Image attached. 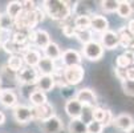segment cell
Listing matches in <instances>:
<instances>
[{
    "instance_id": "obj_47",
    "label": "cell",
    "mask_w": 134,
    "mask_h": 133,
    "mask_svg": "<svg viewBox=\"0 0 134 133\" xmlns=\"http://www.w3.org/2000/svg\"><path fill=\"white\" fill-rule=\"evenodd\" d=\"M127 49H130V51H133L134 52V36L131 37V41H130V44H129V48Z\"/></svg>"
},
{
    "instance_id": "obj_20",
    "label": "cell",
    "mask_w": 134,
    "mask_h": 133,
    "mask_svg": "<svg viewBox=\"0 0 134 133\" xmlns=\"http://www.w3.org/2000/svg\"><path fill=\"white\" fill-rule=\"evenodd\" d=\"M43 53H44L43 56H45V57H48V59H51V60H53V61H57V60H60L63 51H61L60 45L57 44V43L51 41V43L43 49Z\"/></svg>"
},
{
    "instance_id": "obj_44",
    "label": "cell",
    "mask_w": 134,
    "mask_h": 133,
    "mask_svg": "<svg viewBox=\"0 0 134 133\" xmlns=\"http://www.w3.org/2000/svg\"><path fill=\"white\" fill-rule=\"evenodd\" d=\"M126 80L134 81V65L126 68Z\"/></svg>"
},
{
    "instance_id": "obj_45",
    "label": "cell",
    "mask_w": 134,
    "mask_h": 133,
    "mask_svg": "<svg viewBox=\"0 0 134 133\" xmlns=\"http://www.w3.org/2000/svg\"><path fill=\"white\" fill-rule=\"evenodd\" d=\"M126 28H127V31L130 32V35L134 36V19H130L129 23H127V25H126Z\"/></svg>"
},
{
    "instance_id": "obj_30",
    "label": "cell",
    "mask_w": 134,
    "mask_h": 133,
    "mask_svg": "<svg viewBox=\"0 0 134 133\" xmlns=\"http://www.w3.org/2000/svg\"><path fill=\"white\" fill-rule=\"evenodd\" d=\"M0 27H2L3 32L13 31V28H15V20H13L12 17H9L5 12L4 13H0Z\"/></svg>"
},
{
    "instance_id": "obj_18",
    "label": "cell",
    "mask_w": 134,
    "mask_h": 133,
    "mask_svg": "<svg viewBox=\"0 0 134 133\" xmlns=\"http://www.w3.org/2000/svg\"><path fill=\"white\" fill-rule=\"evenodd\" d=\"M56 67H57L56 61L45 57V56H41L40 61L37 63V65H36V69H37V72H39L40 75H49V76H52L54 73V71H56Z\"/></svg>"
},
{
    "instance_id": "obj_14",
    "label": "cell",
    "mask_w": 134,
    "mask_h": 133,
    "mask_svg": "<svg viewBox=\"0 0 134 133\" xmlns=\"http://www.w3.org/2000/svg\"><path fill=\"white\" fill-rule=\"evenodd\" d=\"M63 129H64V124H63L61 119L56 115L41 123L43 133H61Z\"/></svg>"
},
{
    "instance_id": "obj_32",
    "label": "cell",
    "mask_w": 134,
    "mask_h": 133,
    "mask_svg": "<svg viewBox=\"0 0 134 133\" xmlns=\"http://www.w3.org/2000/svg\"><path fill=\"white\" fill-rule=\"evenodd\" d=\"M76 39H77L82 45L93 41V32L90 29H85V31H77V33H76Z\"/></svg>"
},
{
    "instance_id": "obj_7",
    "label": "cell",
    "mask_w": 134,
    "mask_h": 133,
    "mask_svg": "<svg viewBox=\"0 0 134 133\" xmlns=\"http://www.w3.org/2000/svg\"><path fill=\"white\" fill-rule=\"evenodd\" d=\"M61 64L64 65V68H69V67H76V65H81L82 63V56L79 51L76 49H65L61 53V57H60Z\"/></svg>"
},
{
    "instance_id": "obj_49",
    "label": "cell",
    "mask_w": 134,
    "mask_h": 133,
    "mask_svg": "<svg viewBox=\"0 0 134 133\" xmlns=\"http://www.w3.org/2000/svg\"><path fill=\"white\" fill-rule=\"evenodd\" d=\"M125 133H134V126H133V128H130V129H129L127 132H125Z\"/></svg>"
},
{
    "instance_id": "obj_9",
    "label": "cell",
    "mask_w": 134,
    "mask_h": 133,
    "mask_svg": "<svg viewBox=\"0 0 134 133\" xmlns=\"http://www.w3.org/2000/svg\"><path fill=\"white\" fill-rule=\"evenodd\" d=\"M13 85H19L17 75L12 72L7 65H3L0 69V88L2 89H13Z\"/></svg>"
},
{
    "instance_id": "obj_29",
    "label": "cell",
    "mask_w": 134,
    "mask_h": 133,
    "mask_svg": "<svg viewBox=\"0 0 134 133\" xmlns=\"http://www.w3.org/2000/svg\"><path fill=\"white\" fill-rule=\"evenodd\" d=\"M116 12L121 19H130V16L133 15V11H131L129 2H118V7H117Z\"/></svg>"
},
{
    "instance_id": "obj_24",
    "label": "cell",
    "mask_w": 134,
    "mask_h": 133,
    "mask_svg": "<svg viewBox=\"0 0 134 133\" xmlns=\"http://www.w3.org/2000/svg\"><path fill=\"white\" fill-rule=\"evenodd\" d=\"M5 13L12 17L13 20L17 19L23 13V6H21V2H17V0H13V2H9L7 4V8H5Z\"/></svg>"
},
{
    "instance_id": "obj_4",
    "label": "cell",
    "mask_w": 134,
    "mask_h": 133,
    "mask_svg": "<svg viewBox=\"0 0 134 133\" xmlns=\"http://www.w3.org/2000/svg\"><path fill=\"white\" fill-rule=\"evenodd\" d=\"M51 41H52L51 35L45 29L37 28V29L31 31V33H29V44H31V47H33L36 49H44Z\"/></svg>"
},
{
    "instance_id": "obj_25",
    "label": "cell",
    "mask_w": 134,
    "mask_h": 133,
    "mask_svg": "<svg viewBox=\"0 0 134 133\" xmlns=\"http://www.w3.org/2000/svg\"><path fill=\"white\" fill-rule=\"evenodd\" d=\"M5 65H7L12 72L17 73L19 71H20V69L24 67V61H23L21 55H12V56H9Z\"/></svg>"
},
{
    "instance_id": "obj_36",
    "label": "cell",
    "mask_w": 134,
    "mask_h": 133,
    "mask_svg": "<svg viewBox=\"0 0 134 133\" xmlns=\"http://www.w3.org/2000/svg\"><path fill=\"white\" fill-rule=\"evenodd\" d=\"M105 109L106 108H102V107H94L93 108V120L94 121H98V123H102V119L105 116Z\"/></svg>"
},
{
    "instance_id": "obj_35",
    "label": "cell",
    "mask_w": 134,
    "mask_h": 133,
    "mask_svg": "<svg viewBox=\"0 0 134 133\" xmlns=\"http://www.w3.org/2000/svg\"><path fill=\"white\" fill-rule=\"evenodd\" d=\"M86 129H88V133H102L105 128L101 123L92 120L89 124H86Z\"/></svg>"
},
{
    "instance_id": "obj_6",
    "label": "cell",
    "mask_w": 134,
    "mask_h": 133,
    "mask_svg": "<svg viewBox=\"0 0 134 133\" xmlns=\"http://www.w3.org/2000/svg\"><path fill=\"white\" fill-rule=\"evenodd\" d=\"M16 75H17L19 85H35L37 79H39V76H40V73L37 72L36 68L27 67V65H24Z\"/></svg>"
},
{
    "instance_id": "obj_31",
    "label": "cell",
    "mask_w": 134,
    "mask_h": 133,
    "mask_svg": "<svg viewBox=\"0 0 134 133\" xmlns=\"http://www.w3.org/2000/svg\"><path fill=\"white\" fill-rule=\"evenodd\" d=\"M61 29H63V33L65 37H68V39H73V37H76V33H77V31H76L74 25H73V20L72 17L68 19L66 22L63 23L61 25Z\"/></svg>"
},
{
    "instance_id": "obj_26",
    "label": "cell",
    "mask_w": 134,
    "mask_h": 133,
    "mask_svg": "<svg viewBox=\"0 0 134 133\" xmlns=\"http://www.w3.org/2000/svg\"><path fill=\"white\" fill-rule=\"evenodd\" d=\"M73 25L76 31L90 29V16H76L73 19Z\"/></svg>"
},
{
    "instance_id": "obj_8",
    "label": "cell",
    "mask_w": 134,
    "mask_h": 133,
    "mask_svg": "<svg viewBox=\"0 0 134 133\" xmlns=\"http://www.w3.org/2000/svg\"><path fill=\"white\" fill-rule=\"evenodd\" d=\"M74 99L79 103H81L84 107H97V94L90 88H81L77 93H76Z\"/></svg>"
},
{
    "instance_id": "obj_42",
    "label": "cell",
    "mask_w": 134,
    "mask_h": 133,
    "mask_svg": "<svg viewBox=\"0 0 134 133\" xmlns=\"http://www.w3.org/2000/svg\"><path fill=\"white\" fill-rule=\"evenodd\" d=\"M20 88L23 89V91H21L23 96H25L27 99L31 96V93L36 89V87H35V85H20Z\"/></svg>"
},
{
    "instance_id": "obj_50",
    "label": "cell",
    "mask_w": 134,
    "mask_h": 133,
    "mask_svg": "<svg viewBox=\"0 0 134 133\" xmlns=\"http://www.w3.org/2000/svg\"><path fill=\"white\" fill-rule=\"evenodd\" d=\"M4 32H3V29H2V27H0V39H2V35H3Z\"/></svg>"
},
{
    "instance_id": "obj_17",
    "label": "cell",
    "mask_w": 134,
    "mask_h": 133,
    "mask_svg": "<svg viewBox=\"0 0 134 133\" xmlns=\"http://www.w3.org/2000/svg\"><path fill=\"white\" fill-rule=\"evenodd\" d=\"M82 104L79 103L74 97L73 99H69L66 103H65V113L70 117V120H74V119H80V115H81V110H82Z\"/></svg>"
},
{
    "instance_id": "obj_15",
    "label": "cell",
    "mask_w": 134,
    "mask_h": 133,
    "mask_svg": "<svg viewBox=\"0 0 134 133\" xmlns=\"http://www.w3.org/2000/svg\"><path fill=\"white\" fill-rule=\"evenodd\" d=\"M21 57H23L24 65L36 68L37 63H39V61H40V59H41V52H40L39 49H36V48H33V47H31V45H29V47L23 52Z\"/></svg>"
},
{
    "instance_id": "obj_12",
    "label": "cell",
    "mask_w": 134,
    "mask_h": 133,
    "mask_svg": "<svg viewBox=\"0 0 134 133\" xmlns=\"http://www.w3.org/2000/svg\"><path fill=\"white\" fill-rule=\"evenodd\" d=\"M32 115H33V121L43 123V121L48 120L49 117L54 116V108H53L52 104L47 103L41 107L32 108Z\"/></svg>"
},
{
    "instance_id": "obj_13",
    "label": "cell",
    "mask_w": 134,
    "mask_h": 133,
    "mask_svg": "<svg viewBox=\"0 0 134 133\" xmlns=\"http://www.w3.org/2000/svg\"><path fill=\"white\" fill-rule=\"evenodd\" d=\"M0 104L4 108L13 109L19 104V96L15 89H0Z\"/></svg>"
},
{
    "instance_id": "obj_22",
    "label": "cell",
    "mask_w": 134,
    "mask_h": 133,
    "mask_svg": "<svg viewBox=\"0 0 134 133\" xmlns=\"http://www.w3.org/2000/svg\"><path fill=\"white\" fill-rule=\"evenodd\" d=\"M29 33L31 31H17L15 29L12 33L11 40L13 43H16L17 45H21V47H29Z\"/></svg>"
},
{
    "instance_id": "obj_1",
    "label": "cell",
    "mask_w": 134,
    "mask_h": 133,
    "mask_svg": "<svg viewBox=\"0 0 134 133\" xmlns=\"http://www.w3.org/2000/svg\"><path fill=\"white\" fill-rule=\"evenodd\" d=\"M70 3L63 2V0H45L43 2V11L45 16L51 17L52 20L64 23L72 16V7Z\"/></svg>"
},
{
    "instance_id": "obj_48",
    "label": "cell",
    "mask_w": 134,
    "mask_h": 133,
    "mask_svg": "<svg viewBox=\"0 0 134 133\" xmlns=\"http://www.w3.org/2000/svg\"><path fill=\"white\" fill-rule=\"evenodd\" d=\"M129 4H130V7H131V11H133V13H134V2H129Z\"/></svg>"
},
{
    "instance_id": "obj_33",
    "label": "cell",
    "mask_w": 134,
    "mask_h": 133,
    "mask_svg": "<svg viewBox=\"0 0 134 133\" xmlns=\"http://www.w3.org/2000/svg\"><path fill=\"white\" fill-rule=\"evenodd\" d=\"M101 4V9L105 12V13H113L117 11V7H118V2L117 0H104V2L100 3Z\"/></svg>"
},
{
    "instance_id": "obj_34",
    "label": "cell",
    "mask_w": 134,
    "mask_h": 133,
    "mask_svg": "<svg viewBox=\"0 0 134 133\" xmlns=\"http://www.w3.org/2000/svg\"><path fill=\"white\" fill-rule=\"evenodd\" d=\"M80 120L85 124H89L93 120V108L92 107H82L81 115H80Z\"/></svg>"
},
{
    "instance_id": "obj_39",
    "label": "cell",
    "mask_w": 134,
    "mask_h": 133,
    "mask_svg": "<svg viewBox=\"0 0 134 133\" xmlns=\"http://www.w3.org/2000/svg\"><path fill=\"white\" fill-rule=\"evenodd\" d=\"M113 120H114V116H113V112L110 110V109H105V116H104V119H102V125H104V128H106V126H109V125H111L113 124Z\"/></svg>"
},
{
    "instance_id": "obj_41",
    "label": "cell",
    "mask_w": 134,
    "mask_h": 133,
    "mask_svg": "<svg viewBox=\"0 0 134 133\" xmlns=\"http://www.w3.org/2000/svg\"><path fill=\"white\" fill-rule=\"evenodd\" d=\"M114 73H116V77L124 83L126 80V69H122V68H114Z\"/></svg>"
},
{
    "instance_id": "obj_51",
    "label": "cell",
    "mask_w": 134,
    "mask_h": 133,
    "mask_svg": "<svg viewBox=\"0 0 134 133\" xmlns=\"http://www.w3.org/2000/svg\"><path fill=\"white\" fill-rule=\"evenodd\" d=\"M0 48H2V39H0Z\"/></svg>"
},
{
    "instance_id": "obj_40",
    "label": "cell",
    "mask_w": 134,
    "mask_h": 133,
    "mask_svg": "<svg viewBox=\"0 0 134 133\" xmlns=\"http://www.w3.org/2000/svg\"><path fill=\"white\" fill-rule=\"evenodd\" d=\"M21 6H23V11L25 13H29V12H32V11H35L37 8L36 3L32 2V0H25V2H21Z\"/></svg>"
},
{
    "instance_id": "obj_2",
    "label": "cell",
    "mask_w": 134,
    "mask_h": 133,
    "mask_svg": "<svg viewBox=\"0 0 134 133\" xmlns=\"http://www.w3.org/2000/svg\"><path fill=\"white\" fill-rule=\"evenodd\" d=\"M63 76H64V81H65V84L68 87H74V85H79L84 80V77H85V69H84L82 65L64 68Z\"/></svg>"
},
{
    "instance_id": "obj_27",
    "label": "cell",
    "mask_w": 134,
    "mask_h": 133,
    "mask_svg": "<svg viewBox=\"0 0 134 133\" xmlns=\"http://www.w3.org/2000/svg\"><path fill=\"white\" fill-rule=\"evenodd\" d=\"M68 132L69 133H88L86 124L82 123L80 119L70 120V123L68 125Z\"/></svg>"
},
{
    "instance_id": "obj_5",
    "label": "cell",
    "mask_w": 134,
    "mask_h": 133,
    "mask_svg": "<svg viewBox=\"0 0 134 133\" xmlns=\"http://www.w3.org/2000/svg\"><path fill=\"white\" fill-rule=\"evenodd\" d=\"M12 115H13L15 121L20 125H28L29 123L33 121L32 107L25 105V104H17L12 109Z\"/></svg>"
},
{
    "instance_id": "obj_43",
    "label": "cell",
    "mask_w": 134,
    "mask_h": 133,
    "mask_svg": "<svg viewBox=\"0 0 134 133\" xmlns=\"http://www.w3.org/2000/svg\"><path fill=\"white\" fill-rule=\"evenodd\" d=\"M122 55L127 59V61H129L130 67H133V65H134V52H133V51H130V49H126Z\"/></svg>"
},
{
    "instance_id": "obj_37",
    "label": "cell",
    "mask_w": 134,
    "mask_h": 133,
    "mask_svg": "<svg viewBox=\"0 0 134 133\" xmlns=\"http://www.w3.org/2000/svg\"><path fill=\"white\" fill-rule=\"evenodd\" d=\"M122 91L125 94L130 97H134V81H130V80H125L122 83Z\"/></svg>"
},
{
    "instance_id": "obj_16",
    "label": "cell",
    "mask_w": 134,
    "mask_h": 133,
    "mask_svg": "<svg viewBox=\"0 0 134 133\" xmlns=\"http://www.w3.org/2000/svg\"><path fill=\"white\" fill-rule=\"evenodd\" d=\"M111 125L114 128H117L118 130L127 132L130 128L134 126V119H133L131 115H129V113H121L117 117H114Z\"/></svg>"
},
{
    "instance_id": "obj_10",
    "label": "cell",
    "mask_w": 134,
    "mask_h": 133,
    "mask_svg": "<svg viewBox=\"0 0 134 133\" xmlns=\"http://www.w3.org/2000/svg\"><path fill=\"white\" fill-rule=\"evenodd\" d=\"M109 29V20L106 16L101 13H92L90 15V31L102 35Z\"/></svg>"
},
{
    "instance_id": "obj_38",
    "label": "cell",
    "mask_w": 134,
    "mask_h": 133,
    "mask_svg": "<svg viewBox=\"0 0 134 133\" xmlns=\"http://www.w3.org/2000/svg\"><path fill=\"white\" fill-rule=\"evenodd\" d=\"M129 67H130V64H129L127 59L125 57L124 55H120V56H117V57H116V68L126 69V68H129Z\"/></svg>"
},
{
    "instance_id": "obj_11",
    "label": "cell",
    "mask_w": 134,
    "mask_h": 133,
    "mask_svg": "<svg viewBox=\"0 0 134 133\" xmlns=\"http://www.w3.org/2000/svg\"><path fill=\"white\" fill-rule=\"evenodd\" d=\"M100 44L102 45L104 51L105 49H109V51L117 49L120 47V40H118L117 32L116 31H110V29H108L106 32H104L100 36Z\"/></svg>"
},
{
    "instance_id": "obj_19",
    "label": "cell",
    "mask_w": 134,
    "mask_h": 133,
    "mask_svg": "<svg viewBox=\"0 0 134 133\" xmlns=\"http://www.w3.org/2000/svg\"><path fill=\"white\" fill-rule=\"evenodd\" d=\"M35 87H36L37 91H41V92L47 93V92H51L56 87V84H54V80H53L52 76L40 75L39 79H37V81H36V84H35Z\"/></svg>"
},
{
    "instance_id": "obj_3",
    "label": "cell",
    "mask_w": 134,
    "mask_h": 133,
    "mask_svg": "<svg viewBox=\"0 0 134 133\" xmlns=\"http://www.w3.org/2000/svg\"><path fill=\"white\" fill-rule=\"evenodd\" d=\"M81 56L84 59L89 60V61H98V60L102 59V56H104V48L100 44V41L93 40V41L82 45Z\"/></svg>"
},
{
    "instance_id": "obj_46",
    "label": "cell",
    "mask_w": 134,
    "mask_h": 133,
    "mask_svg": "<svg viewBox=\"0 0 134 133\" xmlns=\"http://www.w3.org/2000/svg\"><path fill=\"white\" fill-rule=\"evenodd\" d=\"M7 120V116H5V113L3 110H0V125H3Z\"/></svg>"
},
{
    "instance_id": "obj_23",
    "label": "cell",
    "mask_w": 134,
    "mask_h": 133,
    "mask_svg": "<svg viewBox=\"0 0 134 133\" xmlns=\"http://www.w3.org/2000/svg\"><path fill=\"white\" fill-rule=\"evenodd\" d=\"M28 100L31 101L32 108L41 107V105H44V104L48 103L47 93H44V92H41V91H37V89H35V91L31 93V96L28 97Z\"/></svg>"
},
{
    "instance_id": "obj_52",
    "label": "cell",
    "mask_w": 134,
    "mask_h": 133,
    "mask_svg": "<svg viewBox=\"0 0 134 133\" xmlns=\"http://www.w3.org/2000/svg\"><path fill=\"white\" fill-rule=\"evenodd\" d=\"M0 89H2V88H0Z\"/></svg>"
},
{
    "instance_id": "obj_21",
    "label": "cell",
    "mask_w": 134,
    "mask_h": 133,
    "mask_svg": "<svg viewBox=\"0 0 134 133\" xmlns=\"http://www.w3.org/2000/svg\"><path fill=\"white\" fill-rule=\"evenodd\" d=\"M2 48L9 53V56L12 55H23V52L28 48V47H21V45H17L16 43H13L11 39H5L2 41Z\"/></svg>"
},
{
    "instance_id": "obj_28",
    "label": "cell",
    "mask_w": 134,
    "mask_h": 133,
    "mask_svg": "<svg viewBox=\"0 0 134 133\" xmlns=\"http://www.w3.org/2000/svg\"><path fill=\"white\" fill-rule=\"evenodd\" d=\"M117 35H118V40H120V45L122 47V48H129V44H130V41H131V35H130V32L127 31V28L126 27H121L118 31H117Z\"/></svg>"
}]
</instances>
